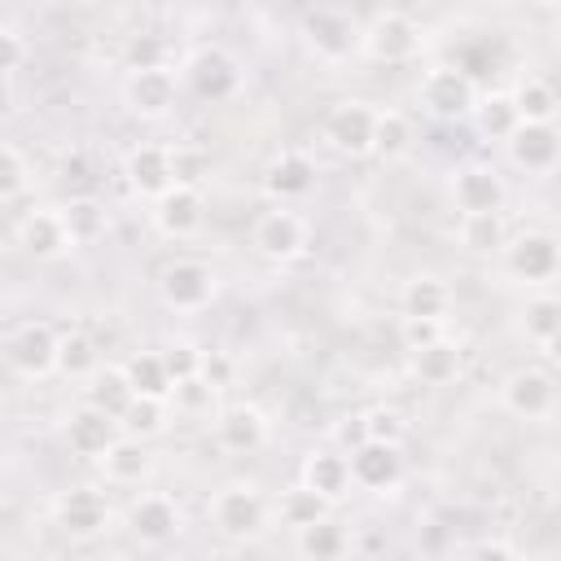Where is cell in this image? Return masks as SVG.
Segmentation results:
<instances>
[{"label": "cell", "instance_id": "1", "mask_svg": "<svg viewBox=\"0 0 561 561\" xmlns=\"http://www.w3.org/2000/svg\"><path fill=\"white\" fill-rule=\"evenodd\" d=\"M267 517H272V508L254 482H228L210 495V522L224 539H237V543L259 539L267 530Z\"/></svg>", "mask_w": 561, "mask_h": 561}, {"label": "cell", "instance_id": "2", "mask_svg": "<svg viewBox=\"0 0 561 561\" xmlns=\"http://www.w3.org/2000/svg\"><path fill=\"white\" fill-rule=\"evenodd\" d=\"M421 44H425V35H421L416 18L403 13V9H381V13H373V18L359 26V53H368V57L381 61V66H403V61H412V57L421 53Z\"/></svg>", "mask_w": 561, "mask_h": 561}, {"label": "cell", "instance_id": "3", "mask_svg": "<svg viewBox=\"0 0 561 561\" xmlns=\"http://www.w3.org/2000/svg\"><path fill=\"white\" fill-rule=\"evenodd\" d=\"M416 101H421V110H425L430 118L456 123V118H469V114H473V105H478V83H473L465 70H456L451 61H447V66H430V70L421 75V83H416Z\"/></svg>", "mask_w": 561, "mask_h": 561}, {"label": "cell", "instance_id": "4", "mask_svg": "<svg viewBox=\"0 0 561 561\" xmlns=\"http://www.w3.org/2000/svg\"><path fill=\"white\" fill-rule=\"evenodd\" d=\"M219 294V272L206 263V259H171L162 272H158V298L162 307L171 311H202L210 307Z\"/></svg>", "mask_w": 561, "mask_h": 561}, {"label": "cell", "instance_id": "5", "mask_svg": "<svg viewBox=\"0 0 561 561\" xmlns=\"http://www.w3.org/2000/svg\"><path fill=\"white\" fill-rule=\"evenodd\" d=\"M302 44H307L320 61L337 66V61H346V57L359 53V22H355V13H346V9L316 4V9L302 13Z\"/></svg>", "mask_w": 561, "mask_h": 561}, {"label": "cell", "instance_id": "6", "mask_svg": "<svg viewBox=\"0 0 561 561\" xmlns=\"http://www.w3.org/2000/svg\"><path fill=\"white\" fill-rule=\"evenodd\" d=\"M500 263L522 285H548L557 276V267H561V245H557V237L548 228H526V232L504 241Z\"/></svg>", "mask_w": 561, "mask_h": 561}, {"label": "cell", "instance_id": "7", "mask_svg": "<svg viewBox=\"0 0 561 561\" xmlns=\"http://www.w3.org/2000/svg\"><path fill=\"white\" fill-rule=\"evenodd\" d=\"M184 83L202 96V101H232L241 92V61L224 48V44H202L193 48V57L184 61Z\"/></svg>", "mask_w": 561, "mask_h": 561}, {"label": "cell", "instance_id": "8", "mask_svg": "<svg viewBox=\"0 0 561 561\" xmlns=\"http://www.w3.org/2000/svg\"><path fill=\"white\" fill-rule=\"evenodd\" d=\"M500 403L522 421H543L557 408V381L543 364H522L500 381Z\"/></svg>", "mask_w": 561, "mask_h": 561}, {"label": "cell", "instance_id": "9", "mask_svg": "<svg viewBox=\"0 0 561 561\" xmlns=\"http://www.w3.org/2000/svg\"><path fill=\"white\" fill-rule=\"evenodd\" d=\"M250 245H254V254L267 259V263H289V259H298V254L307 250V224H302L289 206H272V210H263V215L254 219Z\"/></svg>", "mask_w": 561, "mask_h": 561}, {"label": "cell", "instance_id": "10", "mask_svg": "<svg viewBox=\"0 0 561 561\" xmlns=\"http://www.w3.org/2000/svg\"><path fill=\"white\" fill-rule=\"evenodd\" d=\"M447 188H451V202H456L460 215H495V210H504V197H508L504 175L495 167H486V162L456 167Z\"/></svg>", "mask_w": 561, "mask_h": 561}, {"label": "cell", "instance_id": "11", "mask_svg": "<svg viewBox=\"0 0 561 561\" xmlns=\"http://www.w3.org/2000/svg\"><path fill=\"white\" fill-rule=\"evenodd\" d=\"M346 469H351V486L386 495V491H394L403 482V451H399V443L368 438L355 451H346Z\"/></svg>", "mask_w": 561, "mask_h": 561}, {"label": "cell", "instance_id": "12", "mask_svg": "<svg viewBox=\"0 0 561 561\" xmlns=\"http://www.w3.org/2000/svg\"><path fill=\"white\" fill-rule=\"evenodd\" d=\"M180 96V75L171 66H153V70H127L123 79V101L136 118H162L175 110Z\"/></svg>", "mask_w": 561, "mask_h": 561}, {"label": "cell", "instance_id": "13", "mask_svg": "<svg viewBox=\"0 0 561 561\" xmlns=\"http://www.w3.org/2000/svg\"><path fill=\"white\" fill-rule=\"evenodd\" d=\"M373 118H377V110L368 105V101H359V96H351V101H337L329 114H324V140L337 149V153H346V158H364V153H373Z\"/></svg>", "mask_w": 561, "mask_h": 561}, {"label": "cell", "instance_id": "14", "mask_svg": "<svg viewBox=\"0 0 561 561\" xmlns=\"http://www.w3.org/2000/svg\"><path fill=\"white\" fill-rule=\"evenodd\" d=\"M53 517L70 539H96L110 530V500L96 486H70L53 500Z\"/></svg>", "mask_w": 561, "mask_h": 561}, {"label": "cell", "instance_id": "15", "mask_svg": "<svg viewBox=\"0 0 561 561\" xmlns=\"http://www.w3.org/2000/svg\"><path fill=\"white\" fill-rule=\"evenodd\" d=\"M508 149V162L517 171H530V175H548L561 158V136H557V123H517V131L504 140Z\"/></svg>", "mask_w": 561, "mask_h": 561}, {"label": "cell", "instance_id": "16", "mask_svg": "<svg viewBox=\"0 0 561 561\" xmlns=\"http://www.w3.org/2000/svg\"><path fill=\"white\" fill-rule=\"evenodd\" d=\"M202 224H206V197H202V188L171 184V188L153 202V228H158L162 237H171V241L193 237Z\"/></svg>", "mask_w": 561, "mask_h": 561}, {"label": "cell", "instance_id": "17", "mask_svg": "<svg viewBox=\"0 0 561 561\" xmlns=\"http://www.w3.org/2000/svg\"><path fill=\"white\" fill-rule=\"evenodd\" d=\"M267 416L254 403H228L215 412V443L232 456H250L267 443Z\"/></svg>", "mask_w": 561, "mask_h": 561}, {"label": "cell", "instance_id": "18", "mask_svg": "<svg viewBox=\"0 0 561 561\" xmlns=\"http://www.w3.org/2000/svg\"><path fill=\"white\" fill-rule=\"evenodd\" d=\"M127 526L136 530L140 543H171V539L180 535L184 517H180V504H175L171 495L149 491V495L131 500V508H127Z\"/></svg>", "mask_w": 561, "mask_h": 561}, {"label": "cell", "instance_id": "19", "mask_svg": "<svg viewBox=\"0 0 561 561\" xmlns=\"http://www.w3.org/2000/svg\"><path fill=\"white\" fill-rule=\"evenodd\" d=\"M123 175H127V188L136 197H149L158 202L175 180H171V145H136L123 162Z\"/></svg>", "mask_w": 561, "mask_h": 561}, {"label": "cell", "instance_id": "20", "mask_svg": "<svg viewBox=\"0 0 561 561\" xmlns=\"http://www.w3.org/2000/svg\"><path fill=\"white\" fill-rule=\"evenodd\" d=\"M4 355L22 377H48V373H57V333L48 324H22L9 337Z\"/></svg>", "mask_w": 561, "mask_h": 561}, {"label": "cell", "instance_id": "21", "mask_svg": "<svg viewBox=\"0 0 561 561\" xmlns=\"http://www.w3.org/2000/svg\"><path fill=\"white\" fill-rule=\"evenodd\" d=\"M18 245H22V254L35 259V263H53V259H61L66 250H75L70 237H66V228H61V215H57L53 206L31 210V215L18 224Z\"/></svg>", "mask_w": 561, "mask_h": 561}, {"label": "cell", "instance_id": "22", "mask_svg": "<svg viewBox=\"0 0 561 561\" xmlns=\"http://www.w3.org/2000/svg\"><path fill=\"white\" fill-rule=\"evenodd\" d=\"M311 184H316V162H311L302 149H280V153L267 162V171H263V188H267L280 206L294 202V197H307Z\"/></svg>", "mask_w": 561, "mask_h": 561}, {"label": "cell", "instance_id": "23", "mask_svg": "<svg viewBox=\"0 0 561 561\" xmlns=\"http://www.w3.org/2000/svg\"><path fill=\"white\" fill-rule=\"evenodd\" d=\"M61 434H66V447H70L75 456L101 460V456H105V447H110L123 430H118V421H110L105 412H96V408H88V403H83L79 412H70V416H66V430H61Z\"/></svg>", "mask_w": 561, "mask_h": 561}, {"label": "cell", "instance_id": "24", "mask_svg": "<svg viewBox=\"0 0 561 561\" xmlns=\"http://www.w3.org/2000/svg\"><path fill=\"white\" fill-rule=\"evenodd\" d=\"M302 486L316 491L324 504H337L351 495V469H346V456L337 447H320L302 460Z\"/></svg>", "mask_w": 561, "mask_h": 561}, {"label": "cell", "instance_id": "25", "mask_svg": "<svg viewBox=\"0 0 561 561\" xmlns=\"http://www.w3.org/2000/svg\"><path fill=\"white\" fill-rule=\"evenodd\" d=\"M96 465H101L105 482H114V486H140V482L149 478V469H153V456H149V447H145L140 438L118 434V438L105 447V456H101Z\"/></svg>", "mask_w": 561, "mask_h": 561}, {"label": "cell", "instance_id": "26", "mask_svg": "<svg viewBox=\"0 0 561 561\" xmlns=\"http://www.w3.org/2000/svg\"><path fill=\"white\" fill-rule=\"evenodd\" d=\"M57 215H61V228H66L70 245H92V241H101V237L110 232V210H105V202L92 197V193L70 197L66 206H57Z\"/></svg>", "mask_w": 561, "mask_h": 561}, {"label": "cell", "instance_id": "27", "mask_svg": "<svg viewBox=\"0 0 561 561\" xmlns=\"http://www.w3.org/2000/svg\"><path fill=\"white\" fill-rule=\"evenodd\" d=\"M399 307H403V316H416V320H443L451 311V289L434 272H416L403 280Z\"/></svg>", "mask_w": 561, "mask_h": 561}, {"label": "cell", "instance_id": "28", "mask_svg": "<svg viewBox=\"0 0 561 561\" xmlns=\"http://www.w3.org/2000/svg\"><path fill=\"white\" fill-rule=\"evenodd\" d=\"M294 543H298V557L302 561H342L346 548H351V530L329 513V517L294 530Z\"/></svg>", "mask_w": 561, "mask_h": 561}, {"label": "cell", "instance_id": "29", "mask_svg": "<svg viewBox=\"0 0 561 561\" xmlns=\"http://www.w3.org/2000/svg\"><path fill=\"white\" fill-rule=\"evenodd\" d=\"M408 364H412V377H416V381H425V386H447V381H456V373H460V364H465V351H460V342L438 337V342L412 351Z\"/></svg>", "mask_w": 561, "mask_h": 561}, {"label": "cell", "instance_id": "30", "mask_svg": "<svg viewBox=\"0 0 561 561\" xmlns=\"http://www.w3.org/2000/svg\"><path fill=\"white\" fill-rule=\"evenodd\" d=\"M508 101H513V110H517L522 123H552L557 110H561V96H557V88L543 75H522L513 83Z\"/></svg>", "mask_w": 561, "mask_h": 561}, {"label": "cell", "instance_id": "31", "mask_svg": "<svg viewBox=\"0 0 561 561\" xmlns=\"http://www.w3.org/2000/svg\"><path fill=\"white\" fill-rule=\"evenodd\" d=\"M557 333H561V302H557V294H548V289L530 294L526 307H522V337L530 346H539V351H552Z\"/></svg>", "mask_w": 561, "mask_h": 561}, {"label": "cell", "instance_id": "32", "mask_svg": "<svg viewBox=\"0 0 561 561\" xmlns=\"http://www.w3.org/2000/svg\"><path fill=\"white\" fill-rule=\"evenodd\" d=\"M131 399H136V394H131L123 368H96V373L88 377V386H83V403L96 408V412H105L110 421H123V412L131 408Z\"/></svg>", "mask_w": 561, "mask_h": 561}, {"label": "cell", "instance_id": "33", "mask_svg": "<svg viewBox=\"0 0 561 561\" xmlns=\"http://www.w3.org/2000/svg\"><path fill=\"white\" fill-rule=\"evenodd\" d=\"M123 377L131 386L136 399H171V377H167V364L158 351H136L127 364H123Z\"/></svg>", "mask_w": 561, "mask_h": 561}, {"label": "cell", "instance_id": "34", "mask_svg": "<svg viewBox=\"0 0 561 561\" xmlns=\"http://www.w3.org/2000/svg\"><path fill=\"white\" fill-rule=\"evenodd\" d=\"M96 368H101V351H96L92 333H83V329L57 333V373H66L75 381H88Z\"/></svg>", "mask_w": 561, "mask_h": 561}, {"label": "cell", "instance_id": "35", "mask_svg": "<svg viewBox=\"0 0 561 561\" xmlns=\"http://www.w3.org/2000/svg\"><path fill=\"white\" fill-rule=\"evenodd\" d=\"M412 136H416V127H412V118H408L403 110H394V105L377 110V118H373V153H377V158H399V153H408V149H412Z\"/></svg>", "mask_w": 561, "mask_h": 561}, {"label": "cell", "instance_id": "36", "mask_svg": "<svg viewBox=\"0 0 561 561\" xmlns=\"http://www.w3.org/2000/svg\"><path fill=\"white\" fill-rule=\"evenodd\" d=\"M460 245L469 254H500L504 241H508V228H504V215H460V228H456Z\"/></svg>", "mask_w": 561, "mask_h": 561}, {"label": "cell", "instance_id": "37", "mask_svg": "<svg viewBox=\"0 0 561 561\" xmlns=\"http://www.w3.org/2000/svg\"><path fill=\"white\" fill-rule=\"evenodd\" d=\"M473 123H478V131H482L486 140H508V136L517 131L522 118H517L508 92H491V96H478V105H473Z\"/></svg>", "mask_w": 561, "mask_h": 561}, {"label": "cell", "instance_id": "38", "mask_svg": "<svg viewBox=\"0 0 561 561\" xmlns=\"http://www.w3.org/2000/svg\"><path fill=\"white\" fill-rule=\"evenodd\" d=\"M276 517H280V526L302 530V526H311V522L329 517V504H324L316 491H307V486L298 482V486L280 491V500H276Z\"/></svg>", "mask_w": 561, "mask_h": 561}, {"label": "cell", "instance_id": "39", "mask_svg": "<svg viewBox=\"0 0 561 561\" xmlns=\"http://www.w3.org/2000/svg\"><path fill=\"white\" fill-rule=\"evenodd\" d=\"M162 425H167V403L162 399H131V408L118 421V430L127 438H140V443L153 438V434H162Z\"/></svg>", "mask_w": 561, "mask_h": 561}, {"label": "cell", "instance_id": "40", "mask_svg": "<svg viewBox=\"0 0 561 561\" xmlns=\"http://www.w3.org/2000/svg\"><path fill=\"white\" fill-rule=\"evenodd\" d=\"M215 394H219V390H210L202 377H184V381L171 386V403H175V412H184V416L210 412V408H215Z\"/></svg>", "mask_w": 561, "mask_h": 561}, {"label": "cell", "instance_id": "41", "mask_svg": "<svg viewBox=\"0 0 561 561\" xmlns=\"http://www.w3.org/2000/svg\"><path fill=\"white\" fill-rule=\"evenodd\" d=\"M26 180H31L26 158H22L13 145H0V202L22 197V193H26Z\"/></svg>", "mask_w": 561, "mask_h": 561}, {"label": "cell", "instance_id": "42", "mask_svg": "<svg viewBox=\"0 0 561 561\" xmlns=\"http://www.w3.org/2000/svg\"><path fill=\"white\" fill-rule=\"evenodd\" d=\"M206 167H210V158H206L197 145H171V180H175V184L197 188L202 175H206Z\"/></svg>", "mask_w": 561, "mask_h": 561}, {"label": "cell", "instance_id": "43", "mask_svg": "<svg viewBox=\"0 0 561 561\" xmlns=\"http://www.w3.org/2000/svg\"><path fill=\"white\" fill-rule=\"evenodd\" d=\"M158 355H162V364H167L171 386L184 381V377H197V368H202V346H193V342H184V337L171 342V346H162Z\"/></svg>", "mask_w": 561, "mask_h": 561}, {"label": "cell", "instance_id": "44", "mask_svg": "<svg viewBox=\"0 0 561 561\" xmlns=\"http://www.w3.org/2000/svg\"><path fill=\"white\" fill-rule=\"evenodd\" d=\"M123 61L127 70H153V66H167V44L158 35H131L127 48H123Z\"/></svg>", "mask_w": 561, "mask_h": 561}, {"label": "cell", "instance_id": "45", "mask_svg": "<svg viewBox=\"0 0 561 561\" xmlns=\"http://www.w3.org/2000/svg\"><path fill=\"white\" fill-rule=\"evenodd\" d=\"M399 337H403V351L412 355V351H421V346L447 337V329H443V320H416V316H403V320H399Z\"/></svg>", "mask_w": 561, "mask_h": 561}, {"label": "cell", "instance_id": "46", "mask_svg": "<svg viewBox=\"0 0 561 561\" xmlns=\"http://www.w3.org/2000/svg\"><path fill=\"white\" fill-rule=\"evenodd\" d=\"M364 430L377 443H399L403 438V416L394 408H373V412H364Z\"/></svg>", "mask_w": 561, "mask_h": 561}, {"label": "cell", "instance_id": "47", "mask_svg": "<svg viewBox=\"0 0 561 561\" xmlns=\"http://www.w3.org/2000/svg\"><path fill=\"white\" fill-rule=\"evenodd\" d=\"M197 377H202L210 390H224V386L232 381V359H228L224 351H202V368H197Z\"/></svg>", "mask_w": 561, "mask_h": 561}, {"label": "cell", "instance_id": "48", "mask_svg": "<svg viewBox=\"0 0 561 561\" xmlns=\"http://www.w3.org/2000/svg\"><path fill=\"white\" fill-rule=\"evenodd\" d=\"M26 61V39L13 26H0V79H9Z\"/></svg>", "mask_w": 561, "mask_h": 561}, {"label": "cell", "instance_id": "49", "mask_svg": "<svg viewBox=\"0 0 561 561\" xmlns=\"http://www.w3.org/2000/svg\"><path fill=\"white\" fill-rule=\"evenodd\" d=\"M333 443H337V451L346 456V451H355L359 443H368V430H364V412H355V416H342L337 425H333Z\"/></svg>", "mask_w": 561, "mask_h": 561}, {"label": "cell", "instance_id": "50", "mask_svg": "<svg viewBox=\"0 0 561 561\" xmlns=\"http://www.w3.org/2000/svg\"><path fill=\"white\" fill-rule=\"evenodd\" d=\"M469 561H517V552L508 543H500V539H486V543H478L469 552Z\"/></svg>", "mask_w": 561, "mask_h": 561}, {"label": "cell", "instance_id": "51", "mask_svg": "<svg viewBox=\"0 0 561 561\" xmlns=\"http://www.w3.org/2000/svg\"><path fill=\"white\" fill-rule=\"evenodd\" d=\"M13 114V88H9V79H0V118H9Z\"/></svg>", "mask_w": 561, "mask_h": 561}, {"label": "cell", "instance_id": "52", "mask_svg": "<svg viewBox=\"0 0 561 561\" xmlns=\"http://www.w3.org/2000/svg\"><path fill=\"white\" fill-rule=\"evenodd\" d=\"M0 206H4V202H0Z\"/></svg>", "mask_w": 561, "mask_h": 561}]
</instances>
